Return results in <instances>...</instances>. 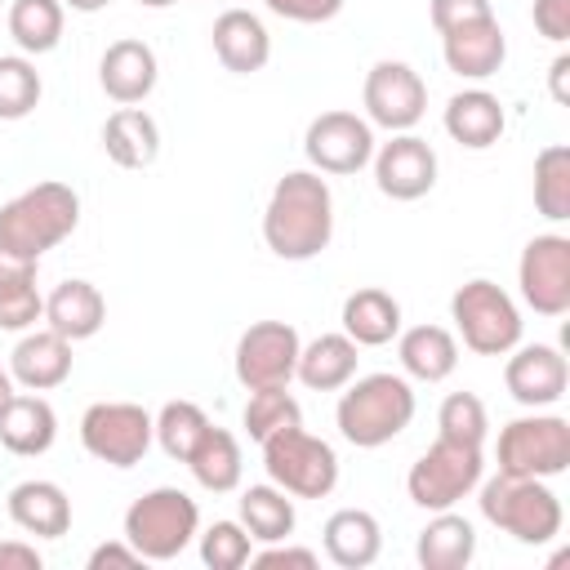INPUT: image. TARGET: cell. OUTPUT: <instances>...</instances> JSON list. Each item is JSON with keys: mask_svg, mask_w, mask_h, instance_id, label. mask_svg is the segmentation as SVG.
Masks as SVG:
<instances>
[{"mask_svg": "<svg viewBox=\"0 0 570 570\" xmlns=\"http://www.w3.org/2000/svg\"><path fill=\"white\" fill-rule=\"evenodd\" d=\"M62 22H67L62 0H13L9 13H4V27H9L13 45H18L27 58L53 53L58 40H62Z\"/></svg>", "mask_w": 570, "mask_h": 570, "instance_id": "836d02e7", "label": "cell"}, {"mask_svg": "<svg viewBox=\"0 0 570 570\" xmlns=\"http://www.w3.org/2000/svg\"><path fill=\"white\" fill-rule=\"evenodd\" d=\"M321 543H325V557L338 566V570H365L379 561L383 552V525L374 512L365 508H338L325 517L321 525Z\"/></svg>", "mask_w": 570, "mask_h": 570, "instance_id": "cb8c5ba5", "label": "cell"}, {"mask_svg": "<svg viewBox=\"0 0 570 570\" xmlns=\"http://www.w3.org/2000/svg\"><path fill=\"white\" fill-rule=\"evenodd\" d=\"M441 58L459 80H490L508 58V36L499 18H476L441 36Z\"/></svg>", "mask_w": 570, "mask_h": 570, "instance_id": "d6986e66", "label": "cell"}, {"mask_svg": "<svg viewBox=\"0 0 570 570\" xmlns=\"http://www.w3.org/2000/svg\"><path fill=\"white\" fill-rule=\"evenodd\" d=\"M530 18H534V31L543 40H552V45L570 40V0H534Z\"/></svg>", "mask_w": 570, "mask_h": 570, "instance_id": "ee69618b", "label": "cell"}, {"mask_svg": "<svg viewBox=\"0 0 570 570\" xmlns=\"http://www.w3.org/2000/svg\"><path fill=\"white\" fill-rule=\"evenodd\" d=\"M476 503L494 530H503L530 548L552 543L561 534V521H566L561 499L543 476H512V472H494L490 481L481 476Z\"/></svg>", "mask_w": 570, "mask_h": 570, "instance_id": "277c9868", "label": "cell"}, {"mask_svg": "<svg viewBox=\"0 0 570 570\" xmlns=\"http://www.w3.org/2000/svg\"><path fill=\"white\" fill-rule=\"evenodd\" d=\"M45 557L36 552V543L27 539H4L0 543V570H40Z\"/></svg>", "mask_w": 570, "mask_h": 570, "instance_id": "bcb514c9", "label": "cell"}, {"mask_svg": "<svg viewBox=\"0 0 570 570\" xmlns=\"http://www.w3.org/2000/svg\"><path fill=\"white\" fill-rule=\"evenodd\" d=\"M223 4H232V0H223Z\"/></svg>", "mask_w": 570, "mask_h": 570, "instance_id": "816d5d0a", "label": "cell"}, {"mask_svg": "<svg viewBox=\"0 0 570 570\" xmlns=\"http://www.w3.org/2000/svg\"><path fill=\"white\" fill-rule=\"evenodd\" d=\"M534 209L548 223L570 218V147L552 142L534 156Z\"/></svg>", "mask_w": 570, "mask_h": 570, "instance_id": "d590c367", "label": "cell"}, {"mask_svg": "<svg viewBox=\"0 0 570 570\" xmlns=\"http://www.w3.org/2000/svg\"><path fill=\"white\" fill-rule=\"evenodd\" d=\"M548 89H552V102L570 107V53H557L552 67H548Z\"/></svg>", "mask_w": 570, "mask_h": 570, "instance_id": "7dc6e473", "label": "cell"}, {"mask_svg": "<svg viewBox=\"0 0 570 570\" xmlns=\"http://www.w3.org/2000/svg\"><path fill=\"white\" fill-rule=\"evenodd\" d=\"M125 539L142 561H174L200 534V508L178 485H156L125 508Z\"/></svg>", "mask_w": 570, "mask_h": 570, "instance_id": "5b68a950", "label": "cell"}, {"mask_svg": "<svg viewBox=\"0 0 570 570\" xmlns=\"http://www.w3.org/2000/svg\"><path fill=\"white\" fill-rule=\"evenodd\" d=\"M45 80L27 53H0V120H22L40 107Z\"/></svg>", "mask_w": 570, "mask_h": 570, "instance_id": "8d00e7d4", "label": "cell"}, {"mask_svg": "<svg viewBox=\"0 0 570 570\" xmlns=\"http://www.w3.org/2000/svg\"><path fill=\"white\" fill-rule=\"evenodd\" d=\"M267 13L285 18V22H303V27H316V22H330L343 13L347 0H263Z\"/></svg>", "mask_w": 570, "mask_h": 570, "instance_id": "b9f144b4", "label": "cell"}, {"mask_svg": "<svg viewBox=\"0 0 570 570\" xmlns=\"http://www.w3.org/2000/svg\"><path fill=\"white\" fill-rule=\"evenodd\" d=\"M156 428L151 414L134 401H94L80 414V445L107 468H134L151 450Z\"/></svg>", "mask_w": 570, "mask_h": 570, "instance_id": "30bf717a", "label": "cell"}, {"mask_svg": "<svg viewBox=\"0 0 570 570\" xmlns=\"http://www.w3.org/2000/svg\"><path fill=\"white\" fill-rule=\"evenodd\" d=\"M450 321H454L459 343L476 356H508L521 343L517 298L485 276H472L450 294Z\"/></svg>", "mask_w": 570, "mask_h": 570, "instance_id": "8992f818", "label": "cell"}, {"mask_svg": "<svg viewBox=\"0 0 570 570\" xmlns=\"http://www.w3.org/2000/svg\"><path fill=\"white\" fill-rule=\"evenodd\" d=\"M298 330L289 321H254L232 352V370L236 383L258 392V387H289L294 365H298Z\"/></svg>", "mask_w": 570, "mask_h": 570, "instance_id": "4fadbf2b", "label": "cell"}, {"mask_svg": "<svg viewBox=\"0 0 570 570\" xmlns=\"http://www.w3.org/2000/svg\"><path fill=\"white\" fill-rule=\"evenodd\" d=\"M361 347L338 330V334H316L312 343L298 347V365H294V379L312 392H338L343 383L356 379V356Z\"/></svg>", "mask_w": 570, "mask_h": 570, "instance_id": "f1b7e54d", "label": "cell"}, {"mask_svg": "<svg viewBox=\"0 0 570 570\" xmlns=\"http://www.w3.org/2000/svg\"><path fill=\"white\" fill-rule=\"evenodd\" d=\"M503 387L525 410H548L570 387V365L552 343H517L503 361Z\"/></svg>", "mask_w": 570, "mask_h": 570, "instance_id": "9a60e30c", "label": "cell"}, {"mask_svg": "<svg viewBox=\"0 0 570 570\" xmlns=\"http://www.w3.org/2000/svg\"><path fill=\"white\" fill-rule=\"evenodd\" d=\"M485 476V454L481 445H459L436 436L405 472V494L410 503H419L423 512H445L454 503H463Z\"/></svg>", "mask_w": 570, "mask_h": 570, "instance_id": "ba28073f", "label": "cell"}, {"mask_svg": "<svg viewBox=\"0 0 570 570\" xmlns=\"http://www.w3.org/2000/svg\"><path fill=\"white\" fill-rule=\"evenodd\" d=\"M436 436L459 441V445H485L490 436V414L476 392H450L436 410Z\"/></svg>", "mask_w": 570, "mask_h": 570, "instance_id": "f35d334b", "label": "cell"}, {"mask_svg": "<svg viewBox=\"0 0 570 570\" xmlns=\"http://www.w3.org/2000/svg\"><path fill=\"white\" fill-rule=\"evenodd\" d=\"M76 227H80V196L58 178H45L0 205V249L27 263H40V254L62 245Z\"/></svg>", "mask_w": 570, "mask_h": 570, "instance_id": "3957f363", "label": "cell"}, {"mask_svg": "<svg viewBox=\"0 0 570 570\" xmlns=\"http://www.w3.org/2000/svg\"><path fill=\"white\" fill-rule=\"evenodd\" d=\"M102 151L120 169H147L160 156V125L142 107H116L102 120Z\"/></svg>", "mask_w": 570, "mask_h": 570, "instance_id": "d4e9b609", "label": "cell"}, {"mask_svg": "<svg viewBox=\"0 0 570 570\" xmlns=\"http://www.w3.org/2000/svg\"><path fill=\"white\" fill-rule=\"evenodd\" d=\"M209 40H214V58L227 71H236V76H254L272 58V36H267L263 18L249 13V9H240V4H232V9H223L214 18Z\"/></svg>", "mask_w": 570, "mask_h": 570, "instance_id": "ffe728a7", "label": "cell"}, {"mask_svg": "<svg viewBox=\"0 0 570 570\" xmlns=\"http://www.w3.org/2000/svg\"><path fill=\"white\" fill-rule=\"evenodd\" d=\"M338 321H343V334L356 347H383L401 334V303L379 285H361L343 298Z\"/></svg>", "mask_w": 570, "mask_h": 570, "instance_id": "83f0119b", "label": "cell"}, {"mask_svg": "<svg viewBox=\"0 0 570 570\" xmlns=\"http://www.w3.org/2000/svg\"><path fill=\"white\" fill-rule=\"evenodd\" d=\"M111 0H62V9H76V13H98V9H107Z\"/></svg>", "mask_w": 570, "mask_h": 570, "instance_id": "c3c4849f", "label": "cell"}, {"mask_svg": "<svg viewBox=\"0 0 570 570\" xmlns=\"http://www.w3.org/2000/svg\"><path fill=\"white\" fill-rule=\"evenodd\" d=\"M263 472L272 485H281L294 499H325L338 485V454L330 441L294 423L263 441Z\"/></svg>", "mask_w": 570, "mask_h": 570, "instance_id": "52a82bcc", "label": "cell"}, {"mask_svg": "<svg viewBox=\"0 0 570 570\" xmlns=\"http://www.w3.org/2000/svg\"><path fill=\"white\" fill-rule=\"evenodd\" d=\"M490 0H428V18L436 27V36L463 27V22H476V18H490Z\"/></svg>", "mask_w": 570, "mask_h": 570, "instance_id": "60d3db41", "label": "cell"}, {"mask_svg": "<svg viewBox=\"0 0 570 570\" xmlns=\"http://www.w3.org/2000/svg\"><path fill=\"white\" fill-rule=\"evenodd\" d=\"M374 147V125L356 111H321L303 134V156L316 174H356L370 165Z\"/></svg>", "mask_w": 570, "mask_h": 570, "instance_id": "5bb4252c", "label": "cell"}, {"mask_svg": "<svg viewBox=\"0 0 570 570\" xmlns=\"http://www.w3.org/2000/svg\"><path fill=\"white\" fill-rule=\"evenodd\" d=\"M240 423H245V432L263 445V441H267V436H276L281 428L303 423V405L289 396V387H258V392H249Z\"/></svg>", "mask_w": 570, "mask_h": 570, "instance_id": "74e56055", "label": "cell"}, {"mask_svg": "<svg viewBox=\"0 0 570 570\" xmlns=\"http://www.w3.org/2000/svg\"><path fill=\"white\" fill-rule=\"evenodd\" d=\"M196 539H200V561L209 570H240L254 557V539L240 521H214Z\"/></svg>", "mask_w": 570, "mask_h": 570, "instance_id": "ab89813d", "label": "cell"}, {"mask_svg": "<svg viewBox=\"0 0 570 570\" xmlns=\"http://www.w3.org/2000/svg\"><path fill=\"white\" fill-rule=\"evenodd\" d=\"M45 321V294L36 285V263L0 249V330L22 334Z\"/></svg>", "mask_w": 570, "mask_h": 570, "instance_id": "4dcf8cb0", "label": "cell"}, {"mask_svg": "<svg viewBox=\"0 0 570 570\" xmlns=\"http://www.w3.org/2000/svg\"><path fill=\"white\" fill-rule=\"evenodd\" d=\"M138 4H142V9H169L174 0H138Z\"/></svg>", "mask_w": 570, "mask_h": 570, "instance_id": "f907efd6", "label": "cell"}, {"mask_svg": "<svg viewBox=\"0 0 570 570\" xmlns=\"http://www.w3.org/2000/svg\"><path fill=\"white\" fill-rule=\"evenodd\" d=\"M151 428H156V445H160L169 459L187 463L191 450L200 445V436L209 432V414H205L196 401H165V405L151 414Z\"/></svg>", "mask_w": 570, "mask_h": 570, "instance_id": "e575fe53", "label": "cell"}, {"mask_svg": "<svg viewBox=\"0 0 570 570\" xmlns=\"http://www.w3.org/2000/svg\"><path fill=\"white\" fill-rule=\"evenodd\" d=\"M517 285L521 303L539 316H566L570 312V236L543 232L530 236L517 258Z\"/></svg>", "mask_w": 570, "mask_h": 570, "instance_id": "7c38bea8", "label": "cell"}, {"mask_svg": "<svg viewBox=\"0 0 570 570\" xmlns=\"http://www.w3.org/2000/svg\"><path fill=\"white\" fill-rule=\"evenodd\" d=\"M263 240L285 263H307L334 240V191L316 169H289L263 209Z\"/></svg>", "mask_w": 570, "mask_h": 570, "instance_id": "6da1fadb", "label": "cell"}, {"mask_svg": "<svg viewBox=\"0 0 570 570\" xmlns=\"http://www.w3.org/2000/svg\"><path fill=\"white\" fill-rule=\"evenodd\" d=\"M441 125H445V134H450L459 147L485 151V147H494V142L503 138L508 111H503L499 94H490V89H459V94L445 102Z\"/></svg>", "mask_w": 570, "mask_h": 570, "instance_id": "603a6c76", "label": "cell"}, {"mask_svg": "<svg viewBox=\"0 0 570 570\" xmlns=\"http://www.w3.org/2000/svg\"><path fill=\"white\" fill-rule=\"evenodd\" d=\"M9 521L22 530V534H36V539H62L71 530V499L58 481H45V476H27L9 490Z\"/></svg>", "mask_w": 570, "mask_h": 570, "instance_id": "44dd1931", "label": "cell"}, {"mask_svg": "<svg viewBox=\"0 0 570 570\" xmlns=\"http://www.w3.org/2000/svg\"><path fill=\"white\" fill-rule=\"evenodd\" d=\"M396 356L405 379L445 383L459 370V338L445 325H410L396 334Z\"/></svg>", "mask_w": 570, "mask_h": 570, "instance_id": "4316f807", "label": "cell"}, {"mask_svg": "<svg viewBox=\"0 0 570 570\" xmlns=\"http://www.w3.org/2000/svg\"><path fill=\"white\" fill-rule=\"evenodd\" d=\"M361 102H365V120L374 129H387V134H410L423 111H428V85L423 76L401 62V58H379L370 71H365V85H361Z\"/></svg>", "mask_w": 570, "mask_h": 570, "instance_id": "8fae6325", "label": "cell"}, {"mask_svg": "<svg viewBox=\"0 0 570 570\" xmlns=\"http://www.w3.org/2000/svg\"><path fill=\"white\" fill-rule=\"evenodd\" d=\"M414 557L423 570H468L476 557V530L468 517H459L454 508L436 512L419 539H414Z\"/></svg>", "mask_w": 570, "mask_h": 570, "instance_id": "f546056e", "label": "cell"}, {"mask_svg": "<svg viewBox=\"0 0 570 570\" xmlns=\"http://www.w3.org/2000/svg\"><path fill=\"white\" fill-rule=\"evenodd\" d=\"M9 379L13 387L27 392H53L71 379V338H62L58 330H22V338L9 352Z\"/></svg>", "mask_w": 570, "mask_h": 570, "instance_id": "ac0fdd59", "label": "cell"}, {"mask_svg": "<svg viewBox=\"0 0 570 570\" xmlns=\"http://www.w3.org/2000/svg\"><path fill=\"white\" fill-rule=\"evenodd\" d=\"M107 321V298L94 281H62L53 285V294L45 298V325L58 330L62 338L80 343V338H94Z\"/></svg>", "mask_w": 570, "mask_h": 570, "instance_id": "484cf974", "label": "cell"}, {"mask_svg": "<svg viewBox=\"0 0 570 570\" xmlns=\"http://www.w3.org/2000/svg\"><path fill=\"white\" fill-rule=\"evenodd\" d=\"M374 187L387 200H419L436 187V151L419 134H392L387 142L374 147Z\"/></svg>", "mask_w": 570, "mask_h": 570, "instance_id": "2e32d148", "label": "cell"}, {"mask_svg": "<svg viewBox=\"0 0 570 570\" xmlns=\"http://www.w3.org/2000/svg\"><path fill=\"white\" fill-rule=\"evenodd\" d=\"M160 80V62H156V49L138 36H125V40H111L98 58V85L111 102L120 107H138Z\"/></svg>", "mask_w": 570, "mask_h": 570, "instance_id": "e0dca14e", "label": "cell"}, {"mask_svg": "<svg viewBox=\"0 0 570 570\" xmlns=\"http://www.w3.org/2000/svg\"><path fill=\"white\" fill-rule=\"evenodd\" d=\"M107 566H120V570H129V566H142V557L134 552V543L120 534V539H111V543H98L94 552H89V570H107Z\"/></svg>", "mask_w": 570, "mask_h": 570, "instance_id": "f6af8a7d", "label": "cell"}, {"mask_svg": "<svg viewBox=\"0 0 570 570\" xmlns=\"http://www.w3.org/2000/svg\"><path fill=\"white\" fill-rule=\"evenodd\" d=\"M414 387L405 374H356L352 383L338 387V405H334V423L338 436L356 450H379L387 441H396L410 423H414Z\"/></svg>", "mask_w": 570, "mask_h": 570, "instance_id": "7a4b0ae2", "label": "cell"}, {"mask_svg": "<svg viewBox=\"0 0 570 570\" xmlns=\"http://www.w3.org/2000/svg\"><path fill=\"white\" fill-rule=\"evenodd\" d=\"M249 566H254V570H281V566H285V570H316L321 557H316L312 548H294V543L281 539V543H263V552H254Z\"/></svg>", "mask_w": 570, "mask_h": 570, "instance_id": "7bdbcfd3", "label": "cell"}, {"mask_svg": "<svg viewBox=\"0 0 570 570\" xmlns=\"http://www.w3.org/2000/svg\"><path fill=\"white\" fill-rule=\"evenodd\" d=\"M187 468H191V476H196L200 490H209V494H232V490L240 485V476H245L240 441H236L227 428H214V423H209V432H205L200 445L191 450Z\"/></svg>", "mask_w": 570, "mask_h": 570, "instance_id": "1f68e13d", "label": "cell"}, {"mask_svg": "<svg viewBox=\"0 0 570 570\" xmlns=\"http://www.w3.org/2000/svg\"><path fill=\"white\" fill-rule=\"evenodd\" d=\"M254 543H281L294 534L298 525V512H294V494H285L281 485L263 481V485H249L240 490V517H236Z\"/></svg>", "mask_w": 570, "mask_h": 570, "instance_id": "d6a6232c", "label": "cell"}, {"mask_svg": "<svg viewBox=\"0 0 570 570\" xmlns=\"http://www.w3.org/2000/svg\"><path fill=\"white\" fill-rule=\"evenodd\" d=\"M13 396V379H9V370H0V405Z\"/></svg>", "mask_w": 570, "mask_h": 570, "instance_id": "681fc988", "label": "cell"}, {"mask_svg": "<svg viewBox=\"0 0 570 570\" xmlns=\"http://www.w3.org/2000/svg\"><path fill=\"white\" fill-rule=\"evenodd\" d=\"M499 472L512 476H561L570 468V423L561 414H521L499 428Z\"/></svg>", "mask_w": 570, "mask_h": 570, "instance_id": "9c48e42d", "label": "cell"}, {"mask_svg": "<svg viewBox=\"0 0 570 570\" xmlns=\"http://www.w3.org/2000/svg\"><path fill=\"white\" fill-rule=\"evenodd\" d=\"M58 441V414L40 392H13L0 405V445L18 459H36L49 454V445Z\"/></svg>", "mask_w": 570, "mask_h": 570, "instance_id": "7402d4cb", "label": "cell"}]
</instances>
